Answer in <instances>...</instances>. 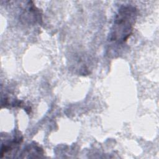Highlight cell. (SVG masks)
Returning <instances> with one entry per match:
<instances>
[{
    "label": "cell",
    "instance_id": "1",
    "mask_svg": "<svg viewBox=\"0 0 159 159\" xmlns=\"http://www.w3.org/2000/svg\"><path fill=\"white\" fill-rule=\"evenodd\" d=\"M138 16L137 9L130 4L122 5L116 13L109 34V40L122 44L132 34Z\"/></svg>",
    "mask_w": 159,
    "mask_h": 159
}]
</instances>
